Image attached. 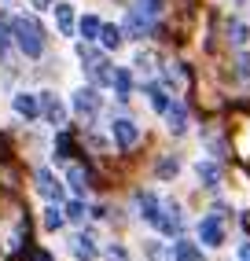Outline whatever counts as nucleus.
Segmentation results:
<instances>
[{
    "mask_svg": "<svg viewBox=\"0 0 250 261\" xmlns=\"http://www.w3.org/2000/svg\"><path fill=\"white\" fill-rule=\"evenodd\" d=\"M133 66H136V74L144 77V85H151L158 77V70H162V66H158V51H151V48H140L136 59H133Z\"/></svg>",
    "mask_w": 250,
    "mask_h": 261,
    "instance_id": "0eeeda50",
    "label": "nucleus"
},
{
    "mask_svg": "<svg viewBox=\"0 0 250 261\" xmlns=\"http://www.w3.org/2000/svg\"><path fill=\"white\" fill-rule=\"evenodd\" d=\"M195 173H199L203 188H217L221 184V166L217 162H195Z\"/></svg>",
    "mask_w": 250,
    "mask_h": 261,
    "instance_id": "f3484780",
    "label": "nucleus"
},
{
    "mask_svg": "<svg viewBox=\"0 0 250 261\" xmlns=\"http://www.w3.org/2000/svg\"><path fill=\"white\" fill-rule=\"evenodd\" d=\"M133 70H129V66H118V70H114V85H111V89H114V96L118 99H129V92H133Z\"/></svg>",
    "mask_w": 250,
    "mask_h": 261,
    "instance_id": "dca6fc26",
    "label": "nucleus"
},
{
    "mask_svg": "<svg viewBox=\"0 0 250 261\" xmlns=\"http://www.w3.org/2000/svg\"><path fill=\"white\" fill-rule=\"evenodd\" d=\"M111 133H114V147L118 151H129V147L140 144V125H136L133 118H114Z\"/></svg>",
    "mask_w": 250,
    "mask_h": 261,
    "instance_id": "20e7f679",
    "label": "nucleus"
},
{
    "mask_svg": "<svg viewBox=\"0 0 250 261\" xmlns=\"http://www.w3.org/2000/svg\"><path fill=\"white\" fill-rule=\"evenodd\" d=\"M155 169H158V180H173L177 173H181V162H177L173 154H162V159H158V166H155Z\"/></svg>",
    "mask_w": 250,
    "mask_h": 261,
    "instance_id": "4be33fe9",
    "label": "nucleus"
},
{
    "mask_svg": "<svg viewBox=\"0 0 250 261\" xmlns=\"http://www.w3.org/2000/svg\"><path fill=\"white\" fill-rule=\"evenodd\" d=\"M121 41H125V30L114 26V22H103V30H99V44H103L107 51H118Z\"/></svg>",
    "mask_w": 250,
    "mask_h": 261,
    "instance_id": "2eb2a0df",
    "label": "nucleus"
},
{
    "mask_svg": "<svg viewBox=\"0 0 250 261\" xmlns=\"http://www.w3.org/2000/svg\"><path fill=\"white\" fill-rule=\"evenodd\" d=\"M147 96H151V111H155V114H166V111H169V92H166L158 81L147 85Z\"/></svg>",
    "mask_w": 250,
    "mask_h": 261,
    "instance_id": "a211bd4d",
    "label": "nucleus"
},
{
    "mask_svg": "<svg viewBox=\"0 0 250 261\" xmlns=\"http://www.w3.org/2000/svg\"><path fill=\"white\" fill-rule=\"evenodd\" d=\"M203 140H206V147L213 151V159H224V154H228V144H224V140H221V136L213 133V129H210V133L203 136Z\"/></svg>",
    "mask_w": 250,
    "mask_h": 261,
    "instance_id": "393cba45",
    "label": "nucleus"
},
{
    "mask_svg": "<svg viewBox=\"0 0 250 261\" xmlns=\"http://www.w3.org/2000/svg\"><path fill=\"white\" fill-rule=\"evenodd\" d=\"M147 261H177V254H169L162 243H147Z\"/></svg>",
    "mask_w": 250,
    "mask_h": 261,
    "instance_id": "bb28decb",
    "label": "nucleus"
},
{
    "mask_svg": "<svg viewBox=\"0 0 250 261\" xmlns=\"http://www.w3.org/2000/svg\"><path fill=\"white\" fill-rule=\"evenodd\" d=\"M30 261H52L48 250H30Z\"/></svg>",
    "mask_w": 250,
    "mask_h": 261,
    "instance_id": "7c9ffc66",
    "label": "nucleus"
},
{
    "mask_svg": "<svg viewBox=\"0 0 250 261\" xmlns=\"http://www.w3.org/2000/svg\"><path fill=\"white\" fill-rule=\"evenodd\" d=\"M228 41L236 44V48L250 44V26H246L243 19H232V22H228Z\"/></svg>",
    "mask_w": 250,
    "mask_h": 261,
    "instance_id": "6ab92c4d",
    "label": "nucleus"
},
{
    "mask_svg": "<svg viewBox=\"0 0 250 261\" xmlns=\"http://www.w3.org/2000/svg\"><path fill=\"white\" fill-rule=\"evenodd\" d=\"M41 114H44L48 125H56V129L66 125V107H63V99L56 92H41Z\"/></svg>",
    "mask_w": 250,
    "mask_h": 261,
    "instance_id": "39448f33",
    "label": "nucleus"
},
{
    "mask_svg": "<svg viewBox=\"0 0 250 261\" xmlns=\"http://www.w3.org/2000/svg\"><path fill=\"white\" fill-rule=\"evenodd\" d=\"M162 118H166V125H169L173 136H184V133H188V103H181V99L169 103V111H166Z\"/></svg>",
    "mask_w": 250,
    "mask_h": 261,
    "instance_id": "9b49d317",
    "label": "nucleus"
},
{
    "mask_svg": "<svg viewBox=\"0 0 250 261\" xmlns=\"http://www.w3.org/2000/svg\"><path fill=\"white\" fill-rule=\"evenodd\" d=\"M236 74H239V81L250 85V51H239L236 56Z\"/></svg>",
    "mask_w": 250,
    "mask_h": 261,
    "instance_id": "c85d7f7f",
    "label": "nucleus"
},
{
    "mask_svg": "<svg viewBox=\"0 0 250 261\" xmlns=\"http://www.w3.org/2000/svg\"><path fill=\"white\" fill-rule=\"evenodd\" d=\"M66 184L74 188V195H85L88 184H92V177H88V169H85L81 162H70V166H66Z\"/></svg>",
    "mask_w": 250,
    "mask_h": 261,
    "instance_id": "f8f14e48",
    "label": "nucleus"
},
{
    "mask_svg": "<svg viewBox=\"0 0 250 261\" xmlns=\"http://www.w3.org/2000/svg\"><path fill=\"white\" fill-rule=\"evenodd\" d=\"M70 151H74V144H70V136H66V133H59V136H56V159L70 162Z\"/></svg>",
    "mask_w": 250,
    "mask_h": 261,
    "instance_id": "cd10ccee",
    "label": "nucleus"
},
{
    "mask_svg": "<svg viewBox=\"0 0 250 261\" xmlns=\"http://www.w3.org/2000/svg\"><path fill=\"white\" fill-rule=\"evenodd\" d=\"M103 257H107V261H129V250L118 247V243H111V247L103 250Z\"/></svg>",
    "mask_w": 250,
    "mask_h": 261,
    "instance_id": "c756f323",
    "label": "nucleus"
},
{
    "mask_svg": "<svg viewBox=\"0 0 250 261\" xmlns=\"http://www.w3.org/2000/svg\"><path fill=\"white\" fill-rule=\"evenodd\" d=\"M56 26L63 37H74V26H78V15H74V4H56Z\"/></svg>",
    "mask_w": 250,
    "mask_h": 261,
    "instance_id": "ddd939ff",
    "label": "nucleus"
},
{
    "mask_svg": "<svg viewBox=\"0 0 250 261\" xmlns=\"http://www.w3.org/2000/svg\"><path fill=\"white\" fill-rule=\"evenodd\" d=\"M239 261H250V239H246L243 247H239Z\"/></svg>",
    "mask_w": 250,
    "mask_h": 261,
    "instance_id": "2f4dec72",
    "label": "nucleus"
},
{
    "mask_svg": "<svg viewBox=\"0 0 250 261\" xmlns=\"http://www.w3.org/2000/svg\"><path fill=\"white\" fill-rule=\"evenodd\" d=\"M199 243L203 247H221L224 243V224H221L217 214H210V217L199 221Z\"/></svg>",
    "mask_w": 250,
    "mask_h": 261,
    "instance_id": "423d86ee",
    "label": "nucleus"
},
{
    "mask_svg": "<svg viewBox=\"0 0 250 261\" xmlns=\"http://www.w3.org/2000/svg\"><path fill=\"white\" fill-rule=\"evenodd\" d=\"M70 254H74L78 261H96L103 250H99V243H96L92 236H85V232H81V236L70 239Z\"/></svg>",
    "mask_w": 250,
    "mask_h": 261,
    "instance_id": "9d476101",
    "label": "nucleus"
},
{
    "mask_svg": "<svg viewBox=\"0 0 250 261\" xmlns=\"http://www.w3.org/2000/svg\"><path fill=\"white\" fill-rule=\"evenodd\" d=\"M11 37H15V33H11V22L0 19V63L11 59Z\"/></svg>",
    "mask_w": 250,
    "mask_h": 261,
    "instance_id": "5701e85b",
    "label": "nucleus"
},
{
    "mask_svg": "<svg viewBox=\"0 0 250 261\" xmlns=\"http://www.w3.org/2000/svg\"><path fill=\"white\" fill-rule=\"evenodd\" d=\"M63 214H66V221H70V224H85L88 206H85L81 199H74V202H66V210H63Z\"/></svg>",
    "mask_w": 250,
    "mask_h": 261,
    "instance_id": "b1692460",
    "label": "nucleus"
},
{
    "mask_svg": "<svg viewBox=\"0 0 250 261\" xmlns=\"http://www.w3.org/2000/svg\"><path fill=\"white\" fill-rule=\"evenodd\" d=\"M78 30H81V37H85V41H99L103 22H99V15H85V19L78 22Z\"/></svg>",
    "mask_w": 250,
    "mask_h": 261,
    "instance_id": "aec40b11",
    "label": "nucleus"
},
{
    "mask_svg": "<svg viewBox=\"0 0 250 261\" xmlns=\"http://www.w3.org/2000/svg\"><path fill=\"white\" fill-rule=\"evenodd\" d=\"M63 221H66V214L59 210V206H48V210H44V228H48V232L63 228Z\"/></svg>",
    "mask_w": 250,
    "mask_h": 261,
    "instance_id": "a878e982",
    "label": "nucleus"
},
{
    "mask_svg": "<svg viewBox=\"0 0 250 261\" xmlns=\"http://www.w3.org/2000/svg\"><path fill=\"white\" fill-rule=\"evenodd\" d=\"M11 107L19 118L33 121V118H41V96H33V92H15L11 96Z\"/></svg>",
    "mask_w": 250,
    "mask_h": 261,
    "instance_id": "6e6552de",
    "label": "nucleus"
},
{
    "mask_svg": "<svg viewBox=\"0 0 250 261\" xmlns=\"http://www.w3.org/2000/svg\"><path fill=\"white\" fill-rule=\"evenodd\" d=\"M11 33H15V44L26 59H41L44 56V26L33 19V15H15L11 19Z\"/></svg>",
    "mask_w": 250,
    "mask_h": 261,
    "instance_id": "f03ea898",
    "label": "nucleus"
},
{
    "mask_svg": "<svg viewBox=\"0 0 250 261\" xmlns=\"http://www.w3.org/2000/svg\"><path fill=\"white\" fill-rule=\"evenodd\" d=\"M162 77L173 85V89H188V81H191V70H188L184 63H177V59H173V63H166V66H162Z\"/></svg>",
    "mask_w": 250,
    "mask_h": 261,
    "instance_id": "4468645a",
    "label": "nucleus"
},
{
    "mask_svg": "<svg viewBox=\"0 0 250 261\" xmlns=\"http://www.w3.org/2000/svg\"><path fill=\"white\" fill-rule=\"evenodd\" d=\"M33 180H37V191L48 202H59L63 199V184L56 180V173H52V169H37V173H33Z\"/></svg>",
    "mask_w": 250,
    "mask_h": 261,
    "instance_id": "1a4fd4ad",
    "label": "nucleus"
},
{
    "mask_svg": "<svg viewBox=\"0 0 250 261\" xmlns=\"http://www.w3.org/2000/svg\"><path fill=\"white\" fill-rule=\"evenodd\" d=\"M70 107H74V114L85 121V125H92L96 114H99V107H103L99 89H96V85H81V89H78L74 96H70Z\"/></svg>",
    "mask_w": 250,
    "mask_h": 261,
    "instance_id": "7ed1b4c3",
    "label": "nucleus"
},
{
    "mask_svg": "<svg viewBox=\"0 0 250 261\" xmlns=\"http://www.w3.org/2000/svg\"><path fill=\"white\" fill-rule=\"evenodd\" d=\"M155 26H158V0H133L129 11H125V22H121L125 37L144 41L155 33Z\"/></svg>",
    "mask_w": 250,
    "mask_h": 261,
    "instance_id": "f257e3e1",
    "label": "nucleus"
},
{
    "mask_svg": "<svg viewBox=\"0 0 250 261\" xmlns=\"http://www.w3.org/2000/svg\"><path fill=\"white\" fill-rule=\"evenodd\" d=\"M33 8H37V11H44V8H52V0H33Z\"/></svg>",
    "mask_w": 250,
    "mask_h": 261,
    "instance_id": "473e14b6",
    "label": "nucleus"
},
{
    "mask_svg": "<svg viewBox=\"0 0 250 261\" xmlns=\"http://www.w3.org/2000/svg\"><path fill=\"white\" fill-rule=\"evenodd\" d=\"M173 254H177V261H206V257H203V250L195 247V243H188V239H181V243H177V247H173Z\"/></svg>",
    "mask_w": 250,
    "mask_h": 261,
    "instance_id": "412c9836",
    "label": "nucleus"
}]
</instances>
